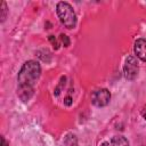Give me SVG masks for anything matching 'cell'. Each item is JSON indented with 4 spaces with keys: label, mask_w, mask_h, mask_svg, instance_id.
Returning a JSON list of instances; mask_svg holds the SVG:
<instances>
[{
    "label": "cell",
    "mask_w": 146,
    "mask_h": 146,
    "mask_svg": "<svg viewBox=\"0 0 146 146\" xmlns=\"http://www.w3.org/2000/svg\"><path fill=\"white\" fill-rule=\"evenodd\" d=\"M135 54L137 58L143 62H146V40L145 39H137L133 47Z\"/></svg>",
    "instance_id": "cell-5"
},
{
    "label": "cell",
    "mask_w": 146,
    "mask_h": 146,
    "mask_svg": "<svg viewBox=\"0 0 146 146\" xmlns=\"http://www.w3.org/2000/svg\"><path fill=\"white\" fill-rule=\"evenodd\" d=\"M139 72V64L137 60V57L130 55L125 58L124 65H123V74L127 80H133L138 75Z\"/></svg>",
    "instance_id": "cell-3"
},
{
    "label": "cell",
    "mask_w": 146,
    "mask_h": 146,
    "mask_svg": "<svg viewBox=\"0 0 146 146\" xmlns=\"http://www.w3.org/2000/svg\"><path fill=\"white\" fill-rule=\"evenodd\" d=\"M110 100H111V92L105 88L98 89L91 95V103L97 107L106 106L110 103Z\"/></svg>",
    "instance_id": "cell-4"
},
{
    "label": "cell",
    "mask_w": 146,
    "mask_h": 146,
    "mask_svg": "<svg viewBox=\"0 0 146 146\" xmlns=\"http://www.w3.org/2000/svg\"><path fill=\"white\" fill-rule=\"evenodd\" d=\"M72 103H73V100H72V97H71V96H66V97L64 98V105H66V106H71Z\"/></svg>",
    "instance_id": "cell-12"
},
{
    "label": "cell",
    "mask_w": 146,
    "mask_h": 146,
    "mask_svg": "<svg viewBox=\"0 0 146 146\" xmlns=\"http://www.w3.org/2000/svg\"><path fill=\"white\" fill-rule=\"evenodd\" d=\"M143 116H144V119L146 120V112H144V114H143Z\"/></svg>",
    "instance_id": "cell-15"
},
{
    "label": "cell",
    "mask_w": 146,
    "mask_h": 146,
    "mask_svg": "<svg viewBox=\"0 0 146 146\" xmlns=\"http://www.w3.org/2000/svg\"><path fill=\"white\" fill-rule=\"evenodd\" d=\"M1 146H8V144H7L6 139H5V137H1Z\"/></svg>",
    "instance_id": "cell-13"
},
{
    "label": "cell",
    "mask_w": 146,
    "mask_h": 146,
    "mask_svg": "<svg viewBox=\"0 0 146 146\" xmlns=\"http://www.w3.org/2000/svg\"><path fill=\"white\" fill-rule=\"evenodd\" d=\"M64 144L65 146H78V138L73 133H67L64 137Z\"/></svg>",
    "instance_id": "cell-7"
},
{
    "label": "cell",
    "mask_w": 146,
    "mask_h": 146,
    "mask_svg": "<svg viewBox=\"0 0 146 146\" xmlns=\"http://www.w3.org/2000/svg\"><path fill=\"white\" fill-rule=\"evenodd\" d=\"M65 76H63L62 78V80H60V83L57 86V88L55 89V91H54V94H55V96H58L59 95V92H60V90H62V88H63V84H65Z\"/></svg>",
    "instance_id": "cell-9"
},
{
    "label": "cell",
    "mask_w": 146,
    "mask_h": 146,
    "mask_svg": "<svg viewBox=\"0 0 146 146\" xmlns=\"http://www.w3.org/2000/svg\"><path fill=\"white\" fill-rule=\"evenodd\" d=\"M56 11L60 23L66 29H74L76 26V15L73 7L65 1H60L56 6Z\"/></svg>",
    "instance_id": "cell-2"
},
{
    "label": "cell",
    "mask_w": 146,
    "mask_h": 146,
    "mask_svg": "<svg viewBox=\"0 0 146 146\" xmlns=\"http://www.w3.org/2000/svg\"><path fill=\"white\" fill-rule=\"evenodd\" d=\"M49 41L51 42V44H52V47L57 50L58 48H59V44H58V41L56 40V38L54 36V35H49Z\"/></svg>",
    "instance_id": "cell-11"
},
{
    "label": "cell",
    "mask_w": 146,
    "mask_h": 146,
    "mask_svg": "<svg viewBox=\"0 0 146 146\" xmlns=\"http://www.w3.org/2000/svg\"><path fill=\"white\" fill-rule=\"evenodd\" d=\"M110 143H111V146H130L128 139L123 136H114L110 140Z\"/></svg>",
    "instance_id": "cell-6"
},
{
    "label": "cell",
    "mask_w": 146,
    "mask_h": 146,
    "mask_svg": "<svg viewBox=\"0 0 146 146\" xmlns=\"http://www.w3.org/2000/svg\"><path fill=\"white\" fill-rule=\"evenodd\" d=\"M100 146H111V143H110V141H104Z\"/></svg>",
    "instance_id": "cell-14"
},
{
    "label": "cell",
    "mask_w": 146,
    "mask_h": 146,
    "mask_svg": "<svg viewBox=\"0 0 146 146\" xmlns=\"http://www.w3.org/2000/svg\"><path fill=\"white\" fill-rule=\"evenodd\" d=\"M7 13H8V8H7V3L5 1L1 2V22H5L6 17H7Z\"/></svg>",
    "instance_id": "cell-8"
},
{
    "label": "cell",
    "mask_w": 146,
    "mask_h": 146,
    "mask_svg": "<svg viewBox=\"0 0 146 146\" xmlns=\"http://www.w3.org/2000/svg\"><path fill=\"white\" fill-rule=\"evenodd\" d=\"M40 74L41 66L36 60H27L21 67L17 76V95L23 102H27L32 97L34 92V86L40 78Z\"/></svg>",
    "instance_id": "cell-1"
},
{
    "label": "cell",
    "mask_w": 146,
    "mask_h": 146,
    "mask_svg": "<svg viewBox=\"0 0 146 146\" xmlns=\"http://www.w3.org/2000/svg\"><path fill=\"white\" fill-rule=\"evenodd\" d=\"M60 40H62L64 47H68L70 43H71V41H70V39H68V36L66 34H60Z\"/></svg>",
    "instance_id": "cell-10"
}]
</instances>
